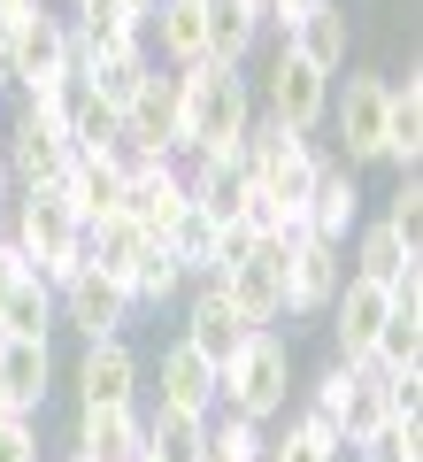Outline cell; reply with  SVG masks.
Here are the masks:
<instances>
[{"label":"cell","mask_w":423,"mask_h":462,"mask_svg":"<svg viewBox=\"0 0 423 462\" xmlns=\"http://www.w3.org/2000/svg\"><path fill=\"white\" fill-rule=\"evenodd\" d=\"M385 224L400 231L408 247H423V178L416 170H400V185H392V200H385Z\"/></svg>","instance_id":"38"},{"label":"cell","mask_w":423,"mask_h":462,"mask_svg":"<svg viewBox=\"0 0 423 462\" xmlns=\"http://www.w3.org/2000/svg\"><path fill=\"white\" fill-rule=\"evenodd\" d=\"M93 462H139L147 455V409L131 401V409H78V439Z\"/></svg>","instance_id":"21"},{"label":"cell","mask_w":423,"mask_h":462,"mask_svg":"<svg viewBox=\"0 0 423 462\" xmlns=\"http://www.w3.org/2000/svg\"><path fill=\"white\" fill-rule=\"evenodd\" d=\"M285 247V316L316 324L331 309V293L346 285V247L339 239H316V231H293V239H277Z\"/></svg>","instance_id":"7"},{"label":"cell","mask_w":423,"mask_h":462,"mask_svg":"<svg viewBox=\"0 0 423 462\" xmlns=\"http://www.w3.org/2000/svg\"><path fill=\"white\" fill-rule=\"evenodd\" d=\"M85 78H93V93L108 100L115 116H124L131 100H139V85L154 78V54H147V47H124V54H93V69H85Z\"/></svg>","instance_id":"32"},{"label":"cell","mask_w":423,"mask_h":462,"mask_svg":"<svg viewBox=\"0 0 423 462\" xmlns=\"http://www.w3.org/2000/svg\"><path fill=\"white\" fill-rule=\"evenodd\" d=\"M246 124H254V78L239 62H200L178 69V162H239Z\"/></svg>","instance_id":"1"},{"label":"cell","mask_w":423,"mask_h":462,"mask_svg":"<svg viewBox=\"0 0 423 462\" xmlns=\"http://www.w3.org/2000/svg\"><path fill=\"white\" fill-rule=\"evenodd\" d=\"M370 363H377V370H416V363H423V300H392V309H385Z\"/></svg>","instance_id":"30"},{"label":"cell","mask_w":423,"mask_h":462,"mask_svg":"<svg viewBox=\"0 0 423 462\" xmlns=\"http://www.w3.org/2000/svg\"><path fill=\"white\" fill-rule=\"evenodd\" d=\"M16 278H32V263H23V247H16V239H0V293H8Z\"/></svg>","instance_id":"40"},{"label":"cell","mask_w":423,"mask_h":462,"mask_svg":"<svg viewBox=\"0 0 423 462\" xmlns=\"http://www.w3.org/2000/svg\"><path fill=\"white\" fill-rule=\"evenodd\" d=\"M124 8H131V16H139V23H147V16H154V0H124Z\"/></svg>","instance_id":"42"},{"label":"cell","mask_w":423,"mask_h":462,"mask_svg":"<svg viewBox=\"0 0 423 462\" xmlns=\"http://www.w3.org/2000/svg\"><path fill=\"white\" fill-rule=\"evenodd\" d=\"M124 293H131V309H139V316H154L162 300H178V293H185V270H178V254H170L162 239H154V247L139 254V263H131Z\"/></svg>","instance_id":"31"},{"label":"cell","mask_w":423,"mask_h":462,"mask_svg":"<svg viewBox=\"0 0 423 462\" xmlns=\"http://www.w3.org/2000/svg\"><path fill=\"white\" fill-rule=\"evenodd\" d=\"M208 8V54L216 62H239L262 47V32H270V16H262V0H200Z\"/></svg>","instance_id":"26"},{"label":"cell","mask_w":423,"mask_h":462,"mask_svg":"<svg viewBox=\"0 0 423 462\" xmlns=\"http://www.w3.org/2000/svg\"><path fill=\"white\" fill-rule=\"evenodd\" d=\"M0 147H8V185H54L69 170V132L54 116H39L32 100H16V116H0Z\"/></svg>","instance_id":"8"},{"label":"cell","mask_w":423,"mask_h":462,"mask_svg":"<svg viewBox=\"0 0 423 462\" xmlns=\"http://www.w3.org/2000/svg\"><path fill=\"white\" fill-rule=\"evenodd\" d=\"M385 416H400V409H392V385H385V370H377V363H354V385H346V409H339V439L354 447L362 431H377Z\"/></svg>","instance_id":"29"},{"label":"cell","mask_w":423,"mask_h":462,"mask_svg":"<svg viewBox=\"0 0 423 462\" xmlns=\"http://www.w3.org/2000/svg\"><path fill=\"white\" fill-rule=\"evenodd\" d=\"M139 462H154V455H139Z\"/></svg>","instance_id":"48"},{"label":"cell","mask_w":423,"mask_h":462,"mask_svg":"<svg viewBox=\"0 0 423 462\" xmlns=\"http://www.w3.org/2000/svg\"><path fill=\"white\" fill-rule=\"evenodd\" d=\"M69 23L54 16L47 0H32V8H16V16H0V85H16V93H32V85H47L54 69H69Z\"/></svg>","instance_id":"5"},{"label":"cell","mask_w":423,"mask_h":462,"mask_svg":"<svg viewBox=\"0 0 423 462\" xmlns=\"http://www.w3.org/2000/svg\"><path fill=\"white\" fill-rule=\"evenodd\" d=\"M54 185H62V200L78 208V224H100V216L124 208V162H115V154H69V170Z\"/></svg>","instance_id":"20"},{"label":"cell","mask_w":423,"mask_h":462,"mask_svg":"<svg viewBox=\"0 0 423 462\" xmlns=\"http://www.w3.org/2000/svg\"><path fill=\"white\" fill-rule=\"evenodd\" d=\"M147 247H154V231L139 224V216H124V208L100 216V224H85V263H93L100 278H115V285L131 278V263H139Z\"/></svg>","instance_id":"24"},{"label":"cell","mask_w":423,"mask_h":462,"mask_svg":"<svg viewBox=\"0 0 423 462\" xmlns=\"http://www.w3.org/2000/svg\"><path fill=\"white\" fill-rule=\"evenodd\" d=\"M185 193H193L200 216H216V224H239L254 185H246L239 162H185Z\"/></svg>","instance_id":"27"},{"label":"cell","mask_w":423,"mask_h":462,"mask_svg":"<svg viewBox=\"0 0 423 462\" xmlns=\"http://www.w3.org/2000/svg\"><path fill=\"white\" fill-rule=\"evenodd\" d=\"M200 439H208V416H193V409H147V455L154 462H200Z\"/></svg>","instance_id":"34"},{"label":"cell","mask_w":423,"mask_h":462,"mask_svg":"<svg viewBox=\"0 0 423 462\" xmlns=\"http://www.w3.org/2000/svg\"><path fill=\"white\" fill-rule=\"evenodd\" d=\"M300 8H308V0H262V16H270V23H277V32H285V23H293V16H300Z\"/></svg>","instance_id":"41"},{"label":"cell","mask_w":423,"mask_h":462,"mask_svg":"<svg viewBox=\"0 0 423 462\" xmlns=\"http://www.w3.org/2000/svg\"><path fill=\"white\" fill-rule=\"evenodd\" d=\"M377 162L416 170L423 162V69L408 62V78H385V147Z\"/></svg>","instance_id":"17"},{"label":"cell","mask_w":423,"mask_h":462,"mask_svg":"<svg viewBox=\"0 0 423 462\" xmlns=\"http://www.w3.org/2000/svg\"><path fill=\"white\" fill-rule=\"evenodd\" d=\"M124 147L170 154V162H178V69L154 62V78L139 85V100L124 108Z\"/></svg>","instance_id":"14"},{"label":"cell","mask_w":423,"mask_h":462,"mask_svg":"<svg viewBox=\"0 0 423 462\" xmlns=\"http://www.w3.org/2000/svg\"><path fill=\"white\" fill-rule=\"evenodd\" d=\"M154 409H193V416H216V363L200 355L193 339H170L162 363H154Z\"/></svg>","instance_id":"13"},{"label":"cell","mask_w":423,"mask_h":462,"mask_svg":"<svg viewBox=\"0 0 423 462\" xmlns=\"http://www.w3.org/2000/svg\"><path fill=\"white\" fill-rule=\"evenodd\" d=\"M147 54L162 69H185L208 54V8L200 0H154V16H147Z\"/></svg>","instance_id":"18"},{"label":"cell","mask_w":423,"mask_h":462,"mask_svg":"<svg viewBox=\"0 0 423 462\" xmlns=\"http://www.w3.org/2000/svg\"><path fill=\"white\" fill-rule=\"evenodd\" d=\"M346 455H354V462H423V424H416V416H385V424L362 431Z\"/></svg>","instance_id":"36"},{"label":"cell","mask_w":423,"mask_h":462,"mask_svg":"<svg viewBox=\"0 0 423 462\" xmlns=\"http://www.w3.org/2000/svg\"><path fill=\"white\" fill-rule=\"evenodd\" d=\"M262 455H270V424H254V416H231V409L208 416L200 462H262Z\"/></svg>","instance_id":"33"},{"label":"cell","mask_w":423,"mask_h":462,"mask_svg":"<svg viewBox=\"0 0 423 462\" xmlns=\"http://www.w3.org/2000/svg\"><path fill=\"white\" fill-rule=\"evenodd\" d=\"M0 385L23 416H39L54 393V339H0Z\"/></svg>","instance_id":"22"},{"label":"cell","mask_w":423,"mask_h":462,"mask_svg":"<svg viewBox=\"0 0 423 462\" xmlns=\"http://www.w3.org/2000/svg\"><path fill=\"white\" fill-rule=\"evenodd\" d=\"M216 285L231 293V309H239L254 331L277 324V316H285V247H277V239H254L239 263L216 270Z\"/></svg>","instance_id":"9"},{"label":"cell","mask_w":423,"mask_h":462,"mask_svg":"<svg viewBox=\"0 0 423 462\" xmlns=\"http://www.w3.org/2000/svg\"><path fill=\"white\" fill-rule=\"evenodd\" d=\"M216 231H224V224H216V216H200V208H185L178 224H170V239H162V247L178 254L185 285H193V278H216Z\"/></svg>","instance_id":"35"},{"label":"cell","mask_w":423,"mask_h":462,"mask_svg":"<svg viewBox=\"0 0 423 462\" xmlns=\"http://www.w3.org/2000/svg\"><path fill=\"white\" fill-rule=\"evenodd\" d=\"M346 239H354V254H346V270H354V278H377V285H400L408 270H423V254L408 247L400 231L385 224V216H370V224H354V231H346Z\"/></svg>","instance_id":"23"},{"label":"cell","mask_w":423,"mask_h":462,"mask_svg":"<svg viewBox=\"0 0 423 462\" xmlns=\"http://www.w3.org/2000/svg\"><path fill=\"white\" fill-rule=\"evenodd\" d=\"M69 385H78V409H131L139 401V355H131V339L124 331L115 339H85Z\"/></svg>","instance_id":"11"},{"label":"cell","mask_w":423,"mask_h":462,"mask_svg":"<svg viewBox=\"0 0 423 462\" xmlns=\"http://www.w3.org/2000/svg\"><path fill=\"white\" fill-rule=\"evenodd\" d=\"M324 132H331V154L339 162H377L385 147V78L377 69H339L331 78V108H324Z\"/></svg>","instance_id":"4"},{"label":"cell","mask_w":423,"mask_h":462,"mask_svg":"<svg viewBox=\"0 0 423 462\" xmlns=\"http://www.w3.org/2000/svg\"><path fill=\"white\" fill-rule=\"evenodd\" d=\"M0 193H8V147H0Z\"/></svg>","instance_id":"47"},{"label":"cell","mask_w":423,"mask_h":462,"mask_svg":"<svg viewBox=\"0 0 423 462\" xmlns=\"http://www.w3.org/2000/svg\"><path fill=\"white\" fill-rule=\"evenodd\" d=\"M16 8H32V0H0V16H16Z\"/></svg>","instance_id":"44"},{"label":"cell","mask_w":423,"mask_h":462,"mask_svg":"<svg viewBox=\"0 0 423 462\" xmlns=\"http://www.w3.org/2000/svg\"><path fill=\"white\" fill-rule=\"evenodd\" d=\"M339 455H346L339 424L316 416V409H300V416H285V439H270V455H262V462H339Z\"/></svg>","instance_id":"28"},{"label":"cell","mask_w":423,"mask_h":462,"mask_svg":"<svg viewBox=\"0 0 423 462\" xmlns=\"http://www.w3.org/2000/svg\"><path fill=\"white\" fill-rule=\"evenodd\" d=\"M285 47L308 54L324 78H339L346 54H354V16H346V0H308V8L285 23Z\"/></svg>","instance_id":"16"},{"label":"cell","mask_w":423,"mask_h":462,"mask_svg":"<svg viewBox=\"0 0 423 462\" xmlns=\"http://www.w3.org/2000/svg\"><path fill=\"white\" fill-rule=\"evenodd\" d=\"M385 309H392V285L354 278V270H346V285L331 293V309H324L331 346H339V363H370V346H377V324H385Z\"/></svg>","instance_id":"12"},{"label":"cell","mask_w":423,"mask_h":462,"mask_svg":"<svg viewBox=\"0 0 423 462\" xmlns=\"http://www.w3.org/2000/svg\"><path fill=\"white\" fill-rule=\"evenodd\" d=\"M0 416H16V401H8V385H0Z\"/></svg>","instance_id":"45"},{"label":"cell","mask_w":423,"mask_h":462,"mask_svg":"<svg viewBox=\"0 0 423 462\" xmlns=\"http://www.w3.org/2000/svg\"><path fill=\"white\" fill-rule=\"evenodd\" d=\"M0 462H39V416H0Z\"/></svg>","instance_id":"39"},{"label":"cell","mask_w":423,"mask_h":462,"mask_svg":"<svg viewBox=\"0 0 423 462\" xmlns=\"http://www.w3.org/2000/svg\"><path fill=\"white\" fill-rule=\"evenodd\" d=\"M62 462H93V455H85V447H62Z\"/></svg>","instance_id":"43"},{"label":"cell","mask_w":423,"mask_h":462,"mask_svg":"<svg viewBox=\"0 0 423 462\" xmlns=\"http://www.w3.org/2000/svg\"><path fill=\"white\" fill-rule=\"evenodd\" d=\"M8 239L23 247V263L47 285H62L85 263V224L62 200V185H8Z\"/></svg>","instance_id":"3"},{"label":"cell","mask_w":423,"mask_h":462,"mask_svg":"<svg viewBox=\"0 0 423 462\" xmlns=\"http://www.w3.org/2000/svg\"><path fill=\"white\" fill-rule=\"evenodd\" d=\"M0 239H8V193H0Z\"/></svg>","instance_id":"46"},{"label":"cell","mask_w":423,"mask_h":462,"mask_svg":"<svg viewBox=\"0 0 423 462\" xmlns=\"http://www.w3.org/2000/svg\"><path fill=\"white\" fill-rule=\"evenodd\" d=\"M54 309H62V324L78 331V339H115V331L139 316V309H131V293L115 278H100L93 263H78L62 285H54Z\"/></svg>","instance_id":"10"},{"label":"cell","mask_w":423,"mask_h":462,"mask_svg":"<svg viewBox=\"0 0 423 462\" xmlns=\"http://www.w3.org/2000/svg\"><path fill=\"white\" fill-rule=\"evenodd\" d=\"M115 139H124V116L93 93V100H85V116L69 124V154H115Z\"/></svg>","instance_id":"37"},{"label":"cell","mask_w":423,"mask_h":462,"mask_svg":"<svg viewBox=\"0 0 423 462\" xmlns=\"http://www.w3.org/2000/svg\"><path fill=\"white\" fill-rule=\"evenodd\" d=\"M300 224H308L316 239H339V247H346V231L362 224V178H354V162L324 154V170H316L308 200H300Z\"/></svg>","instance_id":"15"},{"label":"cell","mask_w":423,"mask_h":462,"mask_svg":"<svg viewBox=\"0 0 423 462\" xmlns=\"http://www.w3.org/2000/svg\"><path fill=\"white\" fill-rule=\"evenodd\" d=\"M246 331H254V324H246V316L231 309V293H224V285H216V278H193V300H185V339H193L200 355H208V363H224L231 346L246 339Z\"/></svg>","instance_id":"19"},{"label":"cell","mask_w":423,"mask_h":462,"mask_svg":"<svg viewBox=\"0 0 423 462\" xmlns=\"http://www.w3.org/2000/svg\"><path fill=\"white\" fill-rule=\"evenodd\" d=\"M285 393H293V339H277V324L246 331L216 363V409L254 416V424H277L285 416Z\"/></svg>","instance_id":"2"},{"label":"cell","mask_w":423,"mask_h":462,"mask_svg":"<svg viewBox=\"0 0 423 462\" xmlns=\"http://www.w3.org/2000/svg\"><path fill=\"white\" fill-rule=\"evenodd\" d=\"M324 108H331V78L308 54L277 47L270 69H262V85H254V116H270L285 132H324Z\"/></svg>","instance_id":"6"},{"label":"cell","mask_w":423,"mask_h":462,"mask_svg":"<svg viewBox=\"0 0 423 462\" xmlns=\"http://www.w3.org/2000/svg\"><path fill=\"white\" fill-rule=\"evenodd\" d=\"M54 331H62V309H54V285L39 270L0 293V339H54Z\"/></svg>","instance_id":"25"}]
</instances>
